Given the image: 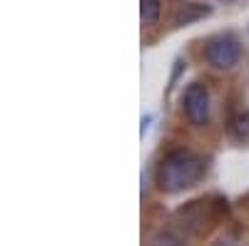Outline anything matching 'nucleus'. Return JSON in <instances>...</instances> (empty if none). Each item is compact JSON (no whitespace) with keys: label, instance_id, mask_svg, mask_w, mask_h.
Wrapping results in <instances>:
<instances>
[{"label":"nucleus","instance_id":"f257e3e1","mask_svg":"<svg viewBox=\"0 0 249 246\" xmlns=\"http://www.w3.org/2000/svg\"><path fill=\"white\" fill-rule=\"evenodd\" d=\"M204 162L190 149H175L160 162L157 167V187L167 194H177L202 177Z\"/></svg>","mask_w":249,"mask_h":246},{"label":"nucleus","instance_id":"f03ea898","mask_svg":"<svg viewBox=\"0 0 249 246\" xmlns=\"http://www.w3.org/2000/svg\"><path fill=\"white\" fill-rule=\"evenodd\" d=\"M184 115L195 127H204L210 122V92L202 82H192L184 90Z\"/></svg>","mask_w":249,"mask_h":246},{"label":"nucleus","instance_id":"7ed1b4c3","mask_svg":"<svg viewBox=\"0 0 249 246\" xmlns=\"http://www.w3.org/2000/svg\"><path fill=\"white\" fill-rule=\"evenodd\" d=\"M204 57L214 70H230L239 63V45L237 40L230 37V35H222V37H214L210 45L204 50Z\"/></svg>","mask_w":249,"mask_h":246},{"label":"nucleus","instance_id":"20e7f679","mask_svg":"<svg viewBox=\"0 0 249 246\" xmlns=\"http://www.w3.org/2000/svg\"><path fill=\"white\" fill-rule=\"evenodd\" d=\"M230 134L237 142H249V112H239L230 119Z\"/></svg>","mask_w":249,"mask_h":246},{"label":"nucleus","instance_id":"39448f33","mask_svg":"<svg viewBox=\"0 0 249 246\" xmlns=\"http://www.w3.org/2000/svg\"><path fill=\"white\" fill-rule=\"evenodd\" d=\"M162 13V0H140V15L144 25H155Z\"/></svg>","mask_w":249,"mask_h":246},{"label":"nucleus","instance_id":"423d86ee","mask_svg":"<svg viewBox=\"0 0 249 246\" xmlns=\"http://www.w3.org/2000/svg\"><path fill=\"white\" fill-rule=\"evenodd\" d=\"M204 15H210V8L207 5H187L184 10H179L177 15V25H187V23H192V20H199Z\"/></svg>","mask_w":249,"mask_h":246}]
</instances>
